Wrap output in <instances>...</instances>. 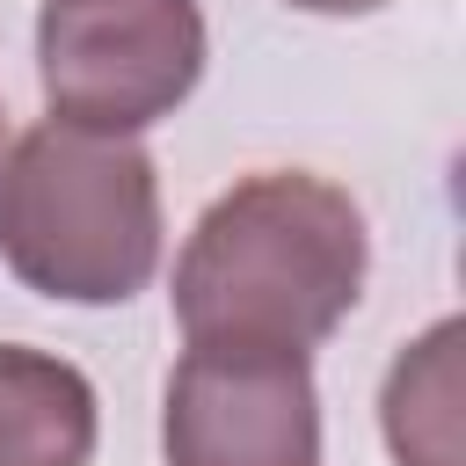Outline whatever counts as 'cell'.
Segmentation results:
<instances>
[{"mask_svg":"<svg viewBox=\"0 0 466 466\" xmlns=\"http://www.w3.org/2000/svg\"><path fill=\"white\" fill-rule=\"evenodd\" d=\"M364 211L306 167L240 175L175 255V320L189 342L306 350L342 328L364 291Z\"/></svg>","mask_w":466,"mask_h":466,"instance_id":"obj_1","label":"cell"},{"mask_svg":"<svg viewBox=\"0 0 466 466\" xmlns=\"http://www.w3.org/2000/svg\"><path fill=\"white\" fill-rule=\"evenodd\" d=\"M0 262L66 306H124L160 269V182L146 146L36 124L0 160Z\"/></svg>","mask_w":466,"mask_h":466,"instance_id":"obj_2","label":"cell"},{"mask_svg":"<svg viewBox=\"0 0 466 466\" xmlns=\"http://www.w3.org/2000/svg\"><path fill=\"white\" fill-rule=\"evenodd\" d=\"M36 80L58 124L131 138L204 80V15L197 0H44Z\"/></svg>","mask_w":466,"mask_h":466,"instance_id":"obj_3","label":"cell"},{"mask_svg":"<svg viewBox=\"0 0 466 466\" xmlns=\"http://www.w3.org/2000/svg\"><path fill=\"white\" fill-rule=\"evenodd\" d=\"M167 466H320V393L306 350L189 342L160 408Z\"/></svg>","mask_w":466,"mask_h":466,"instance_id":"obj_4","label":"cell"},{"mask_svg":"<svg viewBox=\"0 0 466 466\" xmlns=\"http://www.w3.org/2000/svg\"><path fill=\"white\" fill-rule=\"evenodd\" d=\"M95 386L51 350L0 342V466H87Z\"/></svg>","mask_w":466,"mask_h":466,"instance_id":"obj_5","label":"cell"},{"mask_svg":"<svg viewBox=\"0 0 466 466\" xmlns=\"http://www.w3.org/2000/svg\"><path fill=\"white\" fill-rule=\"evenodd\" d=\"M459 342H466V328L437 320L386 371L379 422H386V451L400 466H459Z\"/></svg>","mask_w":466,"mask_h":466,"instance_id":"obj_6","label":"cell"},{"mask_svg":"<svg viewBox=\"0 0 466 466\" xmlns=\"http://www.w3.org/2000/svg\"><path fill=\"white\" fill-rule=\"evenodd\" d=\"M284 7H306V15H379L386 0H284Z\"/></svg>","mask_w":466,"mask_h":466,"instance_id":"obj_7","label":"cell"},{"mask_svg":"<svg viewBox=\"0 0 466 466\" xmlns=\"http://www.w3.org/2000/svg\"><path fill=\"white\" fill-rule=\"evenodd\" d=\"M0 138H7V124H0Z\"/></svg>","mask_w":466,"mask_h":466,"instance_id":"obj_8","label":"cell"}]
</instances>
